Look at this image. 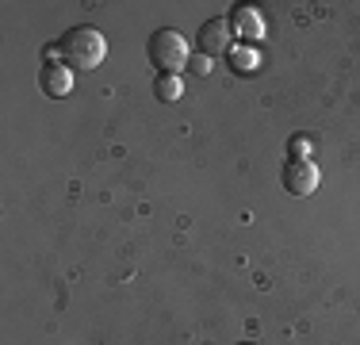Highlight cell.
<instances>
[{"mask_svg": "<svg viewBox=\"0 0 360 345\" xmlns=\"http://www.w3.org/2000/svg\"><path fill=\"white\" fill-rule=\"evenodd\" d=\"M58 58L73 69V73H89L108 58V39L96 27H70L58 42Z\"/></svg>", "mask_w": 360, "mask_h": 345, "instance_id": "6da1fadb", "label": "cell"}, {"mask_svg": "<svg viewBox=\"0 0 360 345\" xmlns=\"http://www.w3.org/2000/svg\"><path fill=\"white\" fill-rule=\"evenodd\" d=\"M150 62L153 69H161V77H180V69H188L192 62V50H188V39L176 27H158L150 34Z\"/></svg>", "mask_w": 360, "mask_h": 345, "instance_id": "7a4b0ae2", "label": "cell"}, {"mask_svg": "<svg viewBox=\"0 0 360 345\" xmlns=\"http://www.w3.org/2000/svg\"><path fill=\"white\" fill-rule=\"evenodd\" d=\"M280 180H284L288 196H311L314 188H319V165H314L311 158H303V153H295V158L284 161Z\"/></svg>", "mask_w": 360, "mask_h": 345, "instance_id": "3957f363", "label": "cell"}, {"mask_svg": "<svg viewBox=\"0 0 360 345\" xmlns=\"http://www.w3.org/2000/svg\"><path fill=\"white\" fill-rule=\"evenodd\" d=\"M230 34H238L242 42H261L264 39V15L257 4H238L230 12Z\"/></svg>", "mask_w": 360, "mask_h": 345, "instance_id": "277c9868", "label": "cell"}, {"mask_svg": "<svg viewBox=\"0 0 360 345\" xmlns=\"http://www.w3.org/2000/svg\"><path fill=\"white\" fill-rule=\"evenodd\" d=\"M39 89L46 92L50 100L70 96V89H73V69L65 65V62H58V58H50V62L39 69Z\"/></svg>", "mask_w": 360, "mask_h": 345, "instance_id": "5b68a950", "label": "cell"}, {"mask_svg": "<svg viewBox=\"0 0 360 345\" xmlns=\"http://www.w3.org/2000/svg\"><path fill=\"white\" fill-rule=\"evenodd\" d=\"M200 50L203 54H226L230 50V20H207L200 27Z\"/></svg>", "mask_w": 360, "mask_h": 345, "instance_id": "8992f818", "label": "cell"}, {"mask_svg": "<svg viewBox=\"0 0 360 345\" xmlns=\"http://www.w3.org/2000/svg\"><path fill=\"white\" fill-rule=\"evenodd\" d=\"M153 92H158L161 104H173L180 100V92H184V84H180V77H158V84H153Z\"/></svg>", "mask_w": 360, "mask_h": 345, "instance_id": "52a82bcc", "label": "cell"}, {"mask_svg": "<svg viewBox=\"0 0 360 345\" xmlns=\"http://www.w3.org/2000/svg\"><path fill=\"white\" fill-rule=\"evenodd\" d=\"M188 65H195V73H207V69H211V58H207V54H203V58H192Z\"/></svg>", "mask_w": 360, "mask_h": 345, "instance_id": "ba28073f", "label": "cell"}, {"mask_svg": "<svg viewBox=\"0 0 360 345\" xmlns=\"http://www.w3.org/2000/svg\"><path fill=\"white\" fill-rule=\"evenodd\" d=\"M242 345H250V341H242Z\"/></svg>", "mask_w": 360, "mask_h": 345, "instance_id": "9c48e42d", "label": "cell"}]
</instances>
